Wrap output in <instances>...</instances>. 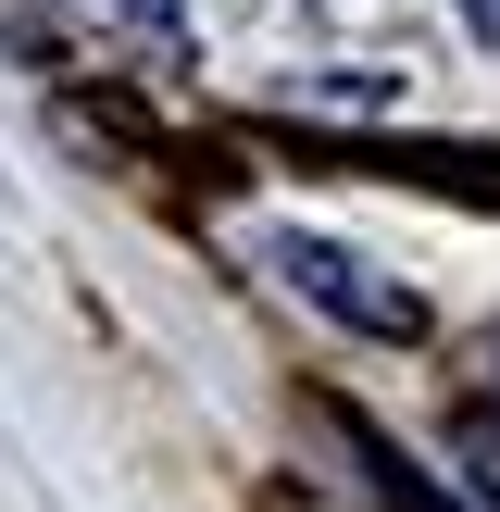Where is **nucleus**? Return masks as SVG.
<instances>
[{"label": "nucleus", "mask_w": 500, "mask_h": 512, "mask_svg": "<svg viewBox=\"0 0 500 512\" xmlns=\"http://www.w3.org/2000/svg\"><path fill=\"white\" fill-rule=\"evenodd\" d=\"M275 263H288V288L313 300V313L363 325V338H425V300H413V288H375V263H350V250H325V238H275Z\"/></svg>", "instance_id": "nucleus-1"}, {"label": "nucleus", "mask_w": 500, "mask_h": 512, "mask_svg": "<svg viewBox=\"0 0 500 512\" xmlns=\"http://www.w3.org/2000/svg\"><path fill=\"white\" fill-rule=\"evenodd\" d=\"M113 13H125V25H150V38H175V25H188L175 0H113Z\"/></svg>", "instance_id": "nucleus-2"}, {"label": "nucleus", "mask_w": 500, "mask_h": 512, "mask_svg": "<svg viewBox=\"0 0 500 512\" xmlns=\"http://www.w3.org/2000/svg\"><path fill=\"white\" fill-rule=\"evenodd\" d=\"M463 25H475V38H500V0H463Z\"/></svg>", "instance_id": "nucleus-3"}]
</instances>
